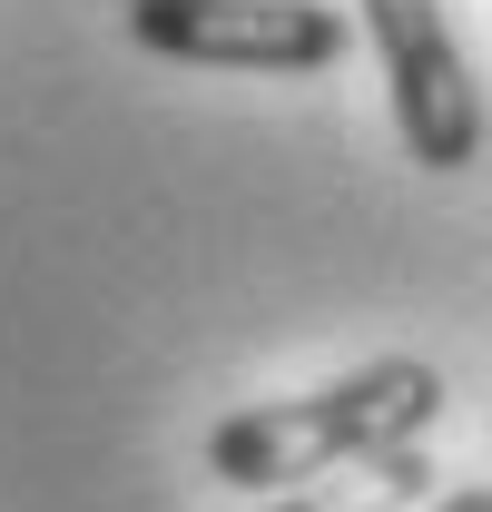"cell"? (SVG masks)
<instances>
[{
  "label": "cell",
  "instance_id": "5",
  "mask_svg": "<svg viewBox=\"0 0 492 512\" xmlns=\"http://www.w3.org/2000/svg\"><path fill=\"white\" fill-rule=\"evenodd\" d=\"M424 512H492V493H483V483H463V493H433Z\"/></svg>",
  "mask_w": 492,
  "mask_h": 512
},
{
  "label": "cell",
  "instance_id": "2",
  "mask_svg": "<svg viewBox=\"0 0 492 512\" xmlns=\"http://www.w3.org/2000/svg\"><path fill=\"white\" fill-rule=\"evenodd\" d=\"M128 40L178 69H335L355 50V20L325 0H128Z\"/></svg>",
  "mask_w": 492,
  "mask_h": 512
},
{
  "label": "cell",
  "instance_id": "1",
  "mask_svg": "<svg viewBox=\"0 0 492 512\" xmlns=\"http://www.w3.org/2000/svg\"><path fill=\"white\" fill-rule=\"evenodd\" d=\"M433 414H443V375H433L424 355H374V365L315 384V394H276V404L227 414V424L207 434V483L296 493V483H325V473H345V463L424 444Z\"/></svg>",
  "mask_w": 492,
  "mask_h": 512
},
{
  "label": "cell",
  "instance_id": "3",
  "mask_svg": "<svg viewBox=\"0 0 492 512\" xmlns=\"http://www.w3.org/2000/svg\"><path fill=\"white\" fill-rule=\"evenodd\" d=\"M365 40L384 60V89H394V128L414 148V168L453 178L483 158V89L463 69V40L443 20V0H365Z\"/></svg>",
  "mask_w": 492,
  "mask_h": 512
},
{
  "label": "cell",
  "instance_id": "4",
  "mask_svg": "<svg viewBox=\"0 0 492 512\" xmlns=\"http://www.w3.org/2000/svg\"><path fill=\"white\" fill-rule=\"evenodd\" d=\"M433 493H443L433 453L404 444V453H374V463H345L325 483H296V493H276L266 512H424Z\"/></svg>",
  "mask_w": 492,
  "mask_h": 512
}]
</instances>
